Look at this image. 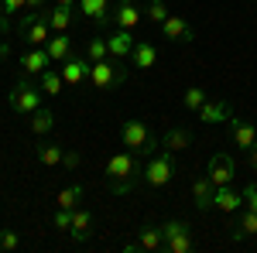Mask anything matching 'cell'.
I'll list each match as a JSON object with an SVG mask.
<instances>
[{
  "label": "cell",
  "instance_id": "cell-15",
  "mask_svg": "<svg viewBox=\"0 0 257 253\" xmlns=\"http://www.w3.org/2000/svg\"><path fill=\"white\" fill-rule=\"evenodd\" d=\"M18 62H21V72H24V76H41L45 69H52V65H55L52 55H48L45 48H28Z\"/></svg>",
  "mask_w": 257,
  "mask_h": 253
},
{
  "label": "cell",
  "instance_id": "cell-21",
  "mask_svg": "<svg viewBox=\"0 0 257 253\" xmlns=\"http://www.w3.org/2000/svg\"><path fill=\"white\" fill-rule=\"evenodd\" d=\"M155 62H158V48H155L151 41H141V38H138L134 52H131V65L148 72V69H155Z\"/></svg>",
  "mask_w": 257,
  "mask_h": 253
},
{
  "label": "cell",
  "instance_id": "cell-31",
  "mask_svg": "<svg viewBox=\"0 0 257 253\" xmlns=\"http://www.w3.org/2000/svg\"><path fill=\"white\" fill-rule=\"evenodd\" d=\"M86 55H89V62H106V59H110L106 38H89V45H86Z\"/></svg>",
  "mask_w": 257,
  "mask_h": 253
},
{
  "label": "cell",
  "instance_id": "cell-30",
  "mask_svg": "<svg viewBox=\"0 0 257 253\" xmlns=\"http://www.w3.org/2000/svg\"><path fill=\"white\" fill-rule=\"evenodd\" d=\"M206 99H209V96H206V93H202L199 86H189V89L182 93V106H185L189 113H199V106H202Z\"/></svg>",
  "mask_w": 257,
  "mask_h": 253
},
{
  "label": "cell",
  "instance_id": "cell-13",
  "mask_svg": "<svg viewBox=\"0 0 257 253\" xmlns=\"http://www.w3.org/2000/svg\"><path fill=\"white\" fill-rule=\"evenodd\" d=\"M161 38H168V41H196V28H192L185 18H178V14H168V18L161 21Z\"/></svg>",
  "mask_w": 257,
  "mask_h": 253
},
{
  "label": "cell",
  "instance_id": "cell-18",
  "mask_svg": "<svg viewBox=\"0 0 257 253\" xmlns=\"http://www.w3.org/2000/svg\"><path fill=\"white\" fill-rule=\"evenodd\" d=\"M69 236H72L76 243H86V239L93 236V212H89V209H82V205L72 209V229H69Z\"/></svg>",
  "mask_w": 257,
  "mask_h": 253
},
{
  "label": "cell",
  "instance_id": "cell-22",
  "mask_svg": "<svg viewBox=\"0 0 257 253\" xmlns=\"http://www.w3.org/2000/svg\"><path fill=\"white\" fill-rule=\"evenodd\" d=\"M230 106L223 103V99H206L202 106H199V120L202 123H223V120H230Z\"/></svg>",
  "mask_w": 257,
  "mask_h": 253
},
{
  "label": "cell",
  "instance_id": "cell-40",
  "mask_svg": "<svg viewBox=\"0 0 257 253\" xmlns=\"http://www.w3.org/2000/svg\"><path fill=\"white\" fill-rule=\"evenodd\" d=\"M55 4H69V7H72V4H76V0H55Z\"/></svg>",
  "mask_w": 257,
  "mask_h": 253
},
{
  "label": "cell",
  "instance_id": "cell-5",
  "mask_svg": "<svg viewBox=\"0 0 257 253\" xmlns=\"http://www.w3.org/2000/svg\"><path fill=\"white\" fill-rule=\"evenodd\" d=\"M41 96H45L41 86H38V82H31V76H24L18 86L11 89V96H7L11 113H18V117H31V113L41 106Z\"/></svg>",
  "mask_w": 257,
  "mask_h": 253
},
{
  "label": "cell",
  "instance_id": "cell-34",
  "mask_svg": "<svg viewBox=\"0 0 257 253\" xmlns=\"http://www.w3.org/2000/svg\"><path fill=\"white\" fill-rule=\"evenodd\" d=\"M52 226L62 229V233H69L72 229V209H59V212L52 215Z\"/></svg>",
  "mask_w": 257,
  "mask_h": 253
},
{
  "label": "cell",
  "instance_id": "cell-38",
  "mask_svg": "<svg viewBox=\"0 0 257 253\" xmlns=\"http://www.w3.org/2000/svg\"><path fill=\"white\" fill-rule=\"evenodd\" d=\"M62 164H65V168H76V164H79V154H76V151H65Z\"/></svg>",
  "mask_w": 257,
  "mask_h": 253
},
{
  "label": "cell",
  "instance_id": "cell-36",
  "mask_svg": "<svg viewBox=\"0 0 257 253\" xmlns=\"http://www.w3.org/2000/svg\"><path fill=\"white\" fill-rule=\"evenodd\" d=\"M21 246V233L14 229H0V250H18Z\"/></svg>",
  "mask_w": 257,
  "mask_h": 253
},
{
  "label": "cell",
  "instance_id": "cell-29",
  "mask_svg": "<svg viewBox=\"0 0 257 253\" xmlns=\"http://www.w3.org/2000/svg\"><path fill=\"white\" fill-rule=\"evenodd\" d=\"M82 195H86L82 185H69V188H62V192H59L55 202H59V209H76V205L82 202Z\"/></svg>",
  "mask_w": 257,
  "mask_h": 253
},
{
  "label": "cell",
  "instance_id": "cell-28",
  "mask_svg": "<svg viewBox=\"0 0 257 253\" xmlns=\"http://www.w3.org/2000/svg\"><path fill=\"white\" fill-rule=\"evenodd\" d=\"M62 157H65V147H62V144H41L38 147V161L45 164V168L62 164Z\"/></svg>",
  "mask_w": 257,
  "mask_h": 253
},
{
  "label": "cell",
  "instance_id": "cell-27",
  "mask_svg": "<svg viewBox=\"0 0 257 253\" xmlns=\"http://www.w3.org/2000/svg\"><path fill=\"white\" fill-rule=\"evenodd\" d=\"M243 236H257V212L250 209H243L237 219V229H233V243H240Z\"/></svg>",
  "mask_w": 257,
  "mask_h": 253
},
{
  "label": "cell",
  "instance_id": "cell-11",
  "mask_svg": "<svg viewBox=\"0 0 257 253\" xmlns=\"http://www.w3.org/2000/svg\"><path fill=\"white\" fill-rule=\"evenodd\" d=\"M134 31H127V28H113V35H106V48H110V59H131V52H134Z\"/></svg>",
  "mask_w": 257,
  "mask_h": 253
},
{
  "label": "cell",
  "instance_id": "cell-24",
  "mask_svg": "<svg viewBox=\"0 0 257 253\" xmlns=\"http://www.w3.org/2000/svg\"><path fill=\"white\" fill-rule=\"evenodd\" d=\"M72 21H76V14H72L69 4H55V7H48V24H52V31H69Z\"/></svg>",
  "mask_w": 257,
  "mask_h": 253
},
{
  "label": "cell",
  "instance_id": "cell-35",
  "mask_svg": "<svg viewBox=\"0 0 257 253\" xmlns=\"http://www.w3.org/2000/svg\"><path fill=\"white\" fill-rule=\"evenodd\" d=\"M0 4H4V14H7V18L28 14V0H0Z\"/></svg>",
  "mask_w": 257,
  "mask_h": 253
},
{
  "label": "cell",
  "instance_id": "cell-23",
  "mask_svg": "<svg viewBox=\"0 0 257 253\" xmlns=\"http://www.w3.org/2000/svg\"><path fill=\"white\" fill-rule=\"evenodd\" d=\"M189 144H192V134H189V127H168V130H165V137H161V147H168L172 154L185 151Z\"/></svg>",
  "mask_w": 257,
  "mask_h": 253
},
{
  "label": "cell",
  "instance_id": "cell-3",
  "mask_svg": "<svg viewBox=\"0 0 257 253\" xmlns=\"http://www.w3.org/2000/svg\"><path fill=\"white\" fill-rule=\"evenodd\" d=\"M18 35H21V41H24L28 48H45L48 38L55 35L52 24H48V7H45V11H28V14H21Z\"/></svg>",
  "mask_w": 257,
  "mask_h": 253
},
{
  "label": "cell",
  "instance_id": "cell-20",
  "mask_svg": "<svg viewBox=\"0 0 257 253\" xmlns=\"http://www.w3.org/2000/svg\"><path fill=\"white\" fill-rule=\"evenodd\" d=\"M213 205H216L219 212L233 215L243 209V192H233L230 185H223V188H216V198H213Z\"/></svg>",
  "mask_w": 257,
  "mask_h": 253
},
{
  "label": "cell",
  "instance_id": "cell-41",
  "mask_svg": "<svg viewBox=\"0 0 257 253\" xmlns=\"http://www.w3.org/2000/svg\"><path fill=\"white\" fill-rule=\"evenodd\" d=\"M254 127H257V123H254Z\"/></svg>",
  "mask_w": 257,
  "mask_h": 253
},
{
  "label": "cell",
  "instance_id": "cell-7",
  "mask_svg": "<svg viewBox=\"0 0 257 253\" xmlns=\"http://www.w3.org/2000/svg\"><path fill=\"white\" fill-rule=\"evenodd\" d=\"M165 233V250L168 253H192L196 250V236H192V226L182 222V219H168L161 226Z\"/></svg>",
  "mask_w": 257,
  "mask_h": 253
},
{
  "label": "cell",
  "instance_id": "cell-4",
  "mask_svg": "<svg viewBox=\"0 0 257 253\" xmlns=\"http://www.w3.org/2000/svg\"><path fill=\"white\" fill-rule=\"evenodd\" d=\"M175 175V154L168 147H158L155 154L144 161V185L148 188H165Z\"/></svg>",
  "mask_w": 257,
  "mask_h": 253
},
{
  "label": "cell",
  "instance_id": "cell-32",
  "mask_svg": "<svg viewBox=\"0 0 257 253\" xmlns=\"http://www.w3.org/2000/svg\"><path fill=\"white\" fill-rule=\"evenodd\" d=\"M168 14H172V11L165 7V0H151V4H148V21H155V24H161V21L168 18Z\"/></svg>",
  "mask_w": 257,
  "mask_h": 253
},
{
  "label": "cell",
  "instance_id": "cell-1",
  "mask_svg": "<svg viewBox=\"0 0 257 253\" xmlns=\"http://www.w3.org/2000/svg\"><path fill=\"white\" fill-rule=\"evenodd\" d=\"M144 154H134V151H120L106 161L103 175H106V185L113 195H127L134 192L138 185H144Z\"/></svg>",
  "mask_w": 257,
  "mask_h": 253
},
{
  "label": "cell",
  "instance_id": "cell-39",
  "mask_svg": "<svg viewBox=\"0 0 257 253\" xmlns=\"http://www.w3.org/2000/svg\"><path fill=\"white\" fill-rule=\"evenodd\" d=\"M247 161H250V168H254V171H257V144H254V147H250V151H247Z\"/></svg>",
  "mask_w": 257,
  "mask_h": 253
},
{
  "label": "cell",
  "instance_id": "cell-17",
  "mask_svg": "<svg viewBox=\"0 0 257 253\" xmlns=\"http://www.w3.org/2000/svg\"><path fill=\"white\" fill-rule=\"evenodd\" d=\"M79 4V14L93 24H110V11H113V0H76Z\"/></svg>",
  "mask_w": 257,
  "mask_h": 253
},
{
  "label": "cell",
  "instance_id": "cell-37",
  "mask_svg": "<svg viewBox=\"0 0 257 253\" xmlns=\"http://www.w3.org/2000/svg\"><path fill=\"white\" fill-rule=\"evenodd\" d=\"M243 205H247L250 212H257V185H254V181L243 188Z\"/></svg>",
  "mask_w": 257,
  "mask_h": 253
},
{
  "label": "cell",
  "instance_id": "cell-19",
  "mask_svg": "<svg viewBox=\"0 0 257 253\" xmlns=\"http://www.w3.org/2000/svg\"><path fill=\"white\" fill-rule=\"evenodd\" d=\"M45 52L52 55L55 65H62V62L72 55V38H69V31H55V35L48 38V45H45Z\"/></svg>",
  "mask_w": 257,
  "mask_h": 253
},
{
  "label": "cell",
  "instance_id": "cell-33",
  "mask_svg": "<svg viewBox=\"0 0 257 253\" xmlns=\"http://www.w3.org/2000/svg\"><path fill=\"white\" fill-rule=\"evenodd\" d=\"M7 35H11V18L0 11V59L11 55V48H7Z\"/></svg>",
  "mask_w": 257,
  "mask_h": 253
},
{
  "label": "cell",
  "instance_id": "cell-6",
  "mask_svg": "<svg viewBox=\"0 0 257 253\" xmlns=\"http://www.w3.org/2000/svg\"><path fill=\"white\" fill-rule=\"evenodd\" d=\"M127 82V69L120 65V59H106V62H93V72H89V86L106 93V89H117Z\"/></svg>",
  "mask_w": 257,
  "mask_h": 253
},
{
  "label": "cell",
  "instance_id": "cell-14",
  "mask_svg": "<svg viewBox=\"0 0 257 253\" xmlns=\"http://www.w3.org/2000/svg\"><path fill=\"white\" fill-rule=\"evenodd\" d=\"M213 198H216V185L209 181V175L196 178V181H192V205H196L199 212H213V209H216Z\"/></svg>",
  "mask_w": 257,
  "mask_h": 253
},
{
  "label": "cell",
  "instance_id": "cell-2",
  "mask_svg": "<svg viewBox=\"0 0 257 253\" xmlns=\"http://www.w3.org/2000/svg\"><path fill=\"white\" fill-rule=\"evenodd\" d=\"M120 140H123V147H127V151L144 154V157H151L161 147V140L151 134L148 120H123V127H120Z\"/></svg>",
  "mask_w": 257,
  "mask_h": 253
},
{
  "label": "cell",
  "instance_id": "cell-25",
  "mask_svg": "<svg viewBox=\"0 0 257 253\" xmlns=\"http://www.w3.org/2000/svg\"><path fill=\"white\" fill-rule=\"evenodd\" d=\"M38 86L45 96H62V89H65V79H62L59 69H45L38 76Z\"/></svg>",
  "mask_w": 257,
  "mask_h": 253
},
{
  "label": "cell",
  "instance_id": "cell-16",
  "mask_svg": "<svg viewBox=\"0 0 257 253\" xmlns=\"http://www.w3.org/2000/svg\"><path fill=\"white\" fill-rule=\"evenodd\" d=\"M226 123H230V134H233V147H237V151H250L257 144V127L254 123L237 120V117H230Z\"/></svg>",
  "mask_w": 257,
  "mask_h": 253
},
{
  "label": "cell",
  "instance_id": "cell-9",
  "mask_svg": "<svg viewBox=\"0 0 257 253\" xmlns=\"http://www.w3.org/2000/svg\"><path fill=\"white\" fill-rule=\"evenodd\" d=\"M206 175H209V181H213L216 188H223V185H230V181L237 178V164H233V157H230V154H213V157H209Z\"/></svg>",
  "mask_w": 257,
  "mask_h": 253
},
{
  "label": "cell",
  "instance_id": "cell-26",
  "mask_svg": "<svg viewBox=\"0 0 257 253\" xmlns=\"http://www.w3.org/2000/svg\"><path fill=\"white\" fill-rule=\"evenodd\" d=\"M28 127H31V134H35V137L48 134V130L55 127V113H52V110H45V106H38V110L31 113V120H28Z\"/></svg>",
  "mask_w": 257,
  "mask_h": 253
},
{
  "label": "cell",
  "instance_id": "cell-12",
  "mask_svg": "<svg viewBox=\"0 0 257 253\" xmlns=\"http://www.w3.org/2000/svg\"><path fill=\"white\" fill-rule=\"evenodd\" d=\"M110 24L113 28H127V31H134L141 24V11L134 0H117L113 4V11H110Z\"/></svg>",
  "mask_w": 257,
  "mask_h": 253
},
{
  "label": "cell",
  "instance_id": "cell-8",
  "mask_svg": "<svg viewBox=\"0 0 257 253\" xmlns=\"http://www.w3.org/2000/svg\"><path fill=\"white\" fill-rule=\"evenodd\" d=\"M123 250L127 253H155V250H165V233H161V226H141L138 236L131 239V243H123Z\"/></svg>",
  "mask_w": 257,
  "mask_h": 253
},
{
  "label": "cell",
  "instance_id": "cell-10",
  "mask_svg": "<svg viewBox=\"0 0 257 253\" xmlns=\"http://www.w3.org/2000/svg\"><path fill=\"white\" fill-rule=\"evenodd\" d=\"M62 79H65V86H82V82H89V72H93V62L89 59H79V55H69V59L62 62Z\"/></svg>",
  "mask_w": 257,
  "mask_h": 253
}]
</instances>
